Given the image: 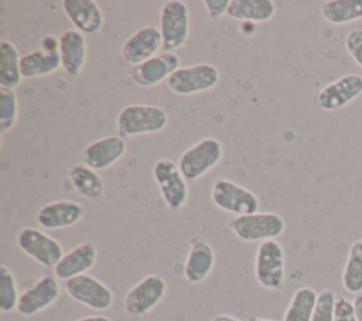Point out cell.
<instances>
[{"mask_svg": "<svg viewBox=\"0 0 362 321\" xmlns=\"http://www.w3.org/2000/svg\"><path fill=\"white\" fill-rule=\"evenodd\" d=\"M219 71L208 62H199L189 66H180L165 81L167 88L180 96H189L205 92L216 86Z\"/></svg>", "mask_w": 362, "mask_h": 321, "instance_id": "obj_5", "label": "cell"}, {"mask_svg": "<svg viewBox=\"0 0 362 321\" xmlns=\"http://www.w3.org/2000/svg\"><path fill=\"white\" fill-rule=\"evenodd\" d=\"M165 291V280L160 274H148L132 286L126 293L123 298V310L129 317H144L160 304Z\"/></svg>", "mask_w": 362, "mask_h": 321, "instance_id": "obj_9", "label": "cell"}, {"mask_svg": "<svg viewBox=\"0 0 362 321\" xmlns=\"http://www.w3.org/2000/svg\"><path fill=\"white\" fill-rule=\"evenodd\" d=\"M59 294L61 287L58 279L54 274L41 276L20 294L16 311L23 317H33L51 307Z\"/></svg>", "mask_w": 362, "mask_h": 321, "instance_id": "obj_13", "label": "cell"}, {"mask_svg": "<svg viewBox=\"0 0 362 321\" xmlns=\"http://www.w3.org/2000/svg\"><path fill=\"white\" fill-rule=\"evenodd\" d=\"M226 14L242 23H264L274 17L276 3L272 0H230Z\"/></svg>", "mask_w": 362, "mask_h": 321, "instance_id": "obj_24", "label": "cell"}, {"mask_svg": "<svg viewBox=\"0 0 362 321\" xmlns=\"http://www.w3.org/2000/svg\"><path fill=\"white\" fill-rule=\"evenodd\" d=\"M18 117L17 95L13 89L0 88V132L6 134L16 126Z\"/></svg>", "mask_w": 362, "mask_h": 321, "instance_id": "obj_30", "label": "cell"}, {"mask_svg": "<svg viewBox=\"0 0 362 321\" xmlns=\"http://www.w3.org/2000/svg\"><path fill=\"white\" fill-rule=\"evenodd\" d=\"M345 49L362 69V28H351L345 35Z\"/></svg>", "mask_w": 362, "mask_h": 321, "instance_id": "obj_32", "label": "cell"}, {"mask_svg": "<svg viewBox=\"0 0 362 321\" xmlns=\"http://www.w3.org/2000/svg\"><path fill=\"white\" fill-rule=\"evenodd\" d=\"M223 147L215 137H204L188 147L178 160V167L187 181H197L218 165Z\"/></svg>", "mask_w": 362, "mask_h": 321, "instance_id": "obj_2", "label": "cell"}, {"mask_svg": "<svg viewBox=\"0 0 362 321\" xmlns=\"http://www.w3.org/2000/svg\"><path fill=\"white\" fill-rule=\"evenodd\" d=\"M21 55L16 45L7 40L0 44V86L7 89H16L23 81Z\"/></svg>", "mask_w": 362, "mask_h": 321, "instance_id": "obj_26", "label": "cell"}, {"mask_svg": "<svg viewBox=\"0 0 362 321\" xmlns=\"http://www.w3.org/2000/svg\"><path fill=\"white\" fill-rule=\"evenodd\" d=\"M62 10L74 28L83 35H95L102 31L105 18L95 0H64Z\"/></svg>", "mask_w": 362, "mask_h": 321, "instance_id": "obj_19", "label": "cell"}, {"mask_svg": "<svg viewBox=\"0 0 362 321\" xmlns=\"http://www.w3.org/2000/svg\"><path fill=\"white\" fill-rule=\"evenodd\" d=\"M322 18L334 25L362 20V0H327L321 4Z\"/></svg>", "mask_w": 362, "mask_h": 321, "instance_id": "obj_25", "label": "cell"}, {"mask_svg": "<svg viewBox=\"0 0 362 321\" xmlns=\"http://www.w3.org/2000/svg\"><path fill=\"white\" fill-rule=\"evenodd\" d=\"M181 59L175 52L163 51L147 61L130 66L129 76L132 82L140 88H153L163 81H167L168 76L180 68Z\"/></svg>", "mask_w": 362, "mask_h": 321, "instance_id": "obj_12", "label": "cell"}, {"mask_svg": "<svg viewBox=\"0 0 362 321\" xmlns=\"http://www.w3.org/2000/svg\"><path fill=\"white\" fill-rule=\"evenodd\" d=\"M335 296L337 294L329 288H324L318 293L311 321H334Z\"/></svg>", "mask_w": 362, "mask_h": 321, "instance_id": "obj_31", "label": "cell"}, {"mask_svg": "<svg viewBox=\"0 0 362 321\" xmlns=\"http://www.w3.org/2000/svg\"><path fill=\"white\" fill-rule=\"evenodd\" d=\"M18 290L17 281L13 272L6 266H0V311L3 314H8L17 310L18 304Z\"/></svg>", "mask_w": 362, "mask_h": 321, "instance_id": "obj_29", "label": "cell"}, {"mask_svg": "<svg viewBox=\"0 0 362 321\" xmlns=\"http://www.w3.org/2000/svg\"><path fill=\"white\" fill-rule=\"evenodd\" d=\"M74 321H112L109 317L106 315H88V317H82Z\"/></svg>", "mask_w": 362, "mask_h": 321, "instance_id": "obj_36", "label": "cell"}, {"mask_svg": "<svg viewBox=\"0 0 362 321\" xmlns=\"http://www.w3.org/2000/svg\"><path fill=\"white\" fill-rule=\"evenodd\" d=\"M256 281L266 290H279L284 283V250L276 239L257 246L255 256Z\"/></svg>", "mask_w": 362, "mask_h": 321, "instance_id": "obj_10", "label": "cell"}, {"mask_svg": "<svg viewBox=\"0 0 362 321\" xmlns=\"http://www.w3.org/2000/svg\"><path fill=\"white\" fill-rule=\"evenodd\" d=\"M230 0H204V7L211 20H218L228 13Z\"/></svg>", "mask_w": 362, "mask_h": 321, "instance_id": "obj_34", "label": "cell"}, {"mask_svg": "<svg viewBox=\"0 0 362 321\" xmlns=\"http://www.w3.org/2000/svg\"><path fill=\"white\" fill-rule=\"evenodd\" d=\"M215 260V250L209 242L202 238H192L182 269L185 281L189 284L202 283L211 274Z\"/></svg>", "mask_w": 362, "mask_h": 321, "instance_id": "obj_18", "label": "cell"}, {"mask_svg": "<svg viewBox=\"0 0 362 321\" xmlns=\"http://www.w3.org/2000/svg\"><path fill=\"white\" fill-rule=\"evenodd\" d=\"M211 321H242L233 315H229V314H218L215 317L211 318Z\"/></svg>", "mask_w": 362, "mask_h": 321, "instance_id": "obj_37", "label": "cell"}, {"mask_svg": "<svg viewBox=\"0 0 362 321\" xmlns=\"http://www.w3.org/2000/svg\"><path fill=\"white\" fill-rule=\"evenodd\" d=\"M86 38L75 28L64 30L58 37L61 68L69 76H78L86 62Z\"/></svg>", "mask_w": 362, "mask_h": 321, "instance_id": "obj_21", "label": "cell"}, {"mask_svg": "<svg viewBox=\"0 0 362 321\" xmlns=\"http://www.w3.org/2000/svg\"><path fill=\"white\" fill-rule=\"evenodd\" d=\"M168 124L167 112L154 105L132 103L124 106L116 120L117 134L124 140L129 137L158 133Z\"/></svg>", "mask_w": 362, "mask_h": 321, "instance_id": "obj_1", "label": "cell"}, {"mask_svg": "<svg viewBox=\"0 0 362 321\" xmlns=\"http://www.w3.org/2000/svg\"><path fill=\"white\" fill-rule=\"evenodd\" d=\"M153 177L163 201L171 211H178L187 204L188 184L178 164L170 158H160L153 165Z\"/></svg>", "mask_w": 362, "mask_h": 321, "instance_id": "obj_8", "label": "cell"}, {"mask_svg": "<svg viewBox=\"0 0 362 321\" xmlns=\"http://www.w3.org/2000/svg\"><path fill=\"white\" fill-rule=\"evenodd\" d=\"M23 79H33L54 74L61 68V58L58 49L38 48L35 51L21 55L20 59Z\"/></svg>", "mask_w": 362, "mask_h": 321, "instance_id": "obj_23", "label": "cell"}, {"mask_svg": "<svg viewBox=\"0 0 362 321\" xmlns=\"http://www.w3.org/2000/svg\"><path fill=\"white\" fill-rule=\"evenodd\" d=\"M230 229L243 242L262 243L279 238L286 229V222L276 212H255L235 216L230 221Z\"/></svg>", "mask_w": 362, "mask_h": 321, "instance_id": "obj_3", "label": "cell"}, {"mask_svg": "<svg viewBox=\"0 0 362 321\" xmlns=\"http://www.w3.org/2000/svg\"><path fill=\"white\" fill-rule=\"evenodd\" d=\"M98 250L90 242H82L64 253L61 260L52 269L58 280L68 281L76 276L86 274L96 263Z\"/></svg>", "mask_w": 362, "mask_h": 321, "instance_id": "obj_20", "label": "cell"}, {"mask_svg": "<svg viewBox=\"0 0 362 321\" xmlns=\"http://www.w3.org/2000/svg\"><path fill=\"white\" fill-rule=\"evenodd\" d=\"M317 296L318 293L311 287L304 286L297 288L286 308L283 321H311Z\"/></svg>", "mask_w": 362, "mask_h": 321, "instance_id": "obj_28", "label": "cell"}, {"mask_svg": "<svg viewBox=\"0 0 362 321\" xmlns=\"http://www.w3.org/2000/svg\"><path fill=\"white\" fill-rule=\"evenodd\" d=\"M126 140L119 134L100 137L89 143L82 151V163L96 171L116 164L126 153Z\"/></svg>", "mask_w": 362, "mask_h": 321, "instance_id": "obj_17", "label": "cell"}, {"mask_svg": "<svg viewBox=\"0 0 362 321\" xmlns=\"http://www.w3.org/2000/svg\"><path fill=\"white\" fill-rule=\"evenodd\" d=\"M249 321H276V320H267V318H260V317H249Z\"/></svg>", "mask_w": 362, "mask_h": 321, "instance_id": "obj_38", "label": "cell"}, {"mask_svg": "<svg viewBox=\"0 0 362 321\" xmlns=\"http://www.w3.org/2000/svg\"><path fill=\"white\" fill-rule=\"evenodd\" d=\"M85 209L82 204L69 199H58L42 205L37 214V223L47 230L65 229L76 225L83 218Z\"/></svg>", "mask_w": 362, "mask_h": 321, "instance_id": "obj_16", "label": "cell"}, {"mask_svg": "<svg viewBox=\"0 0 362 321\" xmlns=\"http://www.w3.org/2000/svg\"><path fill=\"white\" fill-rule=\"evenodd\" d=\"M163 48L160 30L154 25H144L136 30L122 45V59L129 66L139 65L158 54Z\"/></svg>", "mask_w": 362, "mask_h": 321, "instance_id": "obj_15", "label": "cell"}, {"mask_svg": "<svg viewBox=\"0 0 362 321\" xmlns=\"http://www.w3.org/2000/svg\"><path fill=\"white\" fill-rule=\"evenodd\" d=\"M68 180L74 191L90 201H98L103 197L105 182L99 173L85 163H75L68 170Z\"/></svg>", "mask_w": 362, "mask_h": 321, "instance_id": "obj_22", "label": "cell"}, {"mask_svg": "<svg viewBox=\"0 0 362 321\" xmlns=\"http://www.w3.org/2000/svg\"><path fill=\"white\" fill-rule=\"evenodd\" d=\"M334 321H356L354 301L348 300L342 294L335 296Z\"/></svg>", "mask_w": 362, "mask_h": 321, "instance_id": "obj_33", "label": "cell"}, {"mask_svg": "<svg viewBox=\"0 0 362 321\" xmlns=\"http://www.w3.org/2000/svg\"><path fill=\"white\" fill-rule=\"evenodd\" d=\"M17 246L24 255L47 269H54L64 256L62 245L34 226H25L18 232Z\"/></svg>", "mask_w": 362, "mask_h": 321, "instance_id": "obj_7", "label": "cell"}, {"mask_svg": "<svg viewBox=\"0 0 362 321\" xmlns=\"http://www.w3.org/2000/svg\"><path fill=\"white\" fill-rule=\"evenodd\" d=\"M362 95V76L346 74L322 86L315 95V103L325 112L345 107Z\"/></svg>", "mask_w": 362, "mask_h": 321, "instance_id": "obj_14", "label": "cell"}, {"mask_svg": "<svg viewBox=\"0 0 362 321\" xmlns=\"http://www.w3.org/2000/svg\"><path fill=\"white\" fill-rule=\"evenodd\" d=\"M352 301H354V307H355L356 321H362V293L356 294V297Z\"/></svg>", "mask_w": 362, "mask_h": 321, "instance_id": "obj_35", "label": "cell"}, {"mask_svg": "<svg viewBox=\"0 0 362 321\" xmlns=\"http://www.w3.org/2000/svg\"><path fill=\"white\" fill-rule=\"evenodd\" d=\"M342 287L351 294L362 293V238L352 242L342 269Z\"/></svg>", "mask_w": 362, "mask_h": 321, "instance_id": "obj_27", "label": "cell"}, {"mask_svg": "<svg viewBox=\"0 0 362 321\" xmlns=\"http://www.w3.org/2000/svg\"><path fill=\"white\" fill-rule=\"evenodd\" d=\"M211 199L216 208L236 216L259 212L260 208V201L255 192L226 178L214 182Z\"/></svg>", "mask_w": 362, "mask_h": 321, "instance_id": "obj_6", "label": "cell"}, {"mask_svg": "<svg viewBox=\"0 0 362 321\" xmlns=\"http://www.w3.org/2000/svg\"><path fill=\"white\" fill-rule=\"evenodd\" d=\"M158 30L163 40V51L181 48L189 35V10L181 0H168L160 8Z\"/></svg>", "mask_w": 362, "mask_h": 321, "instance_id": "obj_4", "label": "cell"}, {"mask_svg": "<svg viewBox=\"0 0 362 321\" xmlns=\"http://www.w3.org/2000/svg\"><path fill=\"white\" fill-rule=\"evenodd\" d=\"M65 290L74 301L95 311L109 310L115 300L113 291L99 279L88 273L65 281Z\"/></svg>", "mask_w": 362, "mask_h": 321, "instance_id": "obj_11", "label": "cell"}]
</instances>
